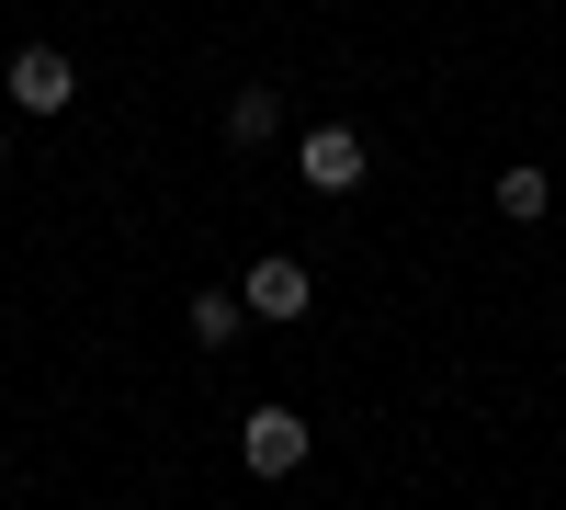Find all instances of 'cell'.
<instances>
[{
    "mask_svg": "<svg viewBox=\"0 0 566 510\" xmlns=\"http://www.w3.org/2000/svg\"><path fill=\"white\" fill-rule=\"evenodd\" d=\"M363 125H306V148H295V181L306 194H363Z\"/></svg>",
    "mask_w": 566,
    "mask_h": 510,
    "instance_id": "1",
    "label": "cell"
},
{
    "mask_svg": "<svg viewBox=\"0 0 566 510\" xmlns=\"http://www.w3.org/2000/svg\"><path fill=\"white\" fill-rule=\"evenodd\" d=\"M0 91H12L23 114H69V103H80V69L57 58V45H23V58L0 69Z\"/></svg>",
    "mask_w": 566,
    "mask_h": 510,
    "instance_id": "2",
    "label": "cell"
},
{
    "mask_svg": "<svg viewBox=\"0 0 566 510\" xmlns=\"http://www.w3.org/2000/svg\"><path fill=\"white\" fill-rule=\"evenodd\" d=\"M239 466L250 477H295L306 466V420H295V408H250V420H239Z\"/></svg>",
    "mask_w": 566,
    "mask_h": 510,
    "instance_id": "3",
    "label": "cell"
},
{
    "mask_svg": "<svg viewBox=\"0 0 566 510\" xmlns=\"http://www.w3.org/2000/svg\"><path fill=\"white\" fill-rule=\"evenodd\" d=\"M239 306L283 330V318H306V306H317V272H306V261H250V272H239Z\"/></svg>",
    "mask_w": 566,
    "mask_h": 510,
    "instance_id": "4",
    "label": "cell"
},
{
    "mask_svg": "<svg viewBox=\"0 0 566 510\" xmlns=\"http://www.w3.org/2000/svg\"><path fill=\"white\" fill-rule=\"evenodd\" d=\"M272 125H283V91H272V80H239V91H227V136H239V148H261Z\"/></svg>",
    "mask_w": 566,
    "mask_h": 510,
    "instance_id": "5",
    "label": "cell"
},
{
    "mask_svg": "<svg viewBox=\"0 0 566 510\" xmlns=\"http://www.w3.org/2000/svg\"><path fill=\"white\" fill-rule=\"evenodd\" d=\"M544 205H555V170H499V216L510 227H533Z\"/></svg>",
    "mask_w": 566,
    "mask_h": 510,
    "instance_id": "6",
    "label": "cell"
},
{
    "mask_svg": "<svg viewBox=\"0 0 566 510\" xmlns=\"http://www.w3.org/2000/svg\"><path fill=\"white\" fill-rule=\"evenodd\" d=\"M239 318H250L239 295H227V284H205V295H193V341H205V352H227V341H239Z\"/></svg>",
    "mask_w": 566,
    "mask_h": 510,
    "instance_id": "7",
    "label": "cell"
},
{
    "mask_svg": "<svg viewBox=\"0 0 566 510\" xmlns=\"http://www.w3.org/2000/svg\"><path fill=\"white\" fill-rule=\"evenodd\" d=\"M0 159H12V148H0Z\"/></svg>",
    "mask_w": 566,
    "mask_h": 510,
    "instance_id": "8",
    "label": "cell"
}]
</instances>
